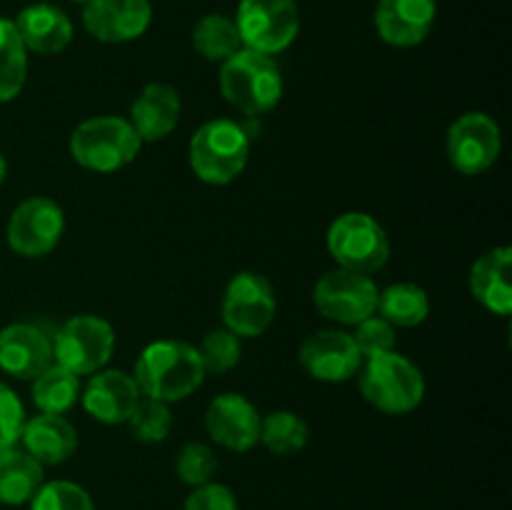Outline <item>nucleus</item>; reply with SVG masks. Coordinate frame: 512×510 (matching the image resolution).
Here are the masks:
<instances>
[{
	"label": "nucleus",
	"mask_w": 512,
	"mask_h": 510,
	"mask_svg": "<svg viewBox=\"0 0 512 510\" xmlns=\"http://www.w3.org/2000/svg\"><path fill=\"white\" fill-rule=\"evenodd\" d=\"M133 378L145 398L175 403L200 388L205 368L193 345L183 340H158L140 353Z\"/></svg>",
	"instance_id": "1"
},
{
	"label": "nucleus",
	"mask_w": 512,
	"mask_h": 510,
	"mask_svg": "<svg viewBox=\"0 0 512 510\" xmlns=\"http://www.w3.org/2000/svg\"><path fill=\"white\" fill-rule=\"evenodd\" d=\"M220 90L245 115H263L283 98V75L270 55L240 48L220 70Z\"/></svg>",
	"instance_id": "2"
},
{
	"label": "nucleus",
	"mask_w": 512,
	"mask_h": 510,
	"mask_svg": "<svg viewBox=\"0 0 512 510\" xmlns=\"http://www.w3.org/2000/svg\"><path fill=\"white\" fill-rule=\"evenodd\" d=\"M140 135L130 120L115 115H100L80 123L70 135V155L75 163L95 173H115L135 160L140 153Z\"/></svg>",
	"instance_id": "3"
},
{
	"label": "nucleus",
	"mask_w": 512,
	"mask_h": 510,
	"mask_svg": "<svg viewBox=\"0 0 512 510\" xmlns=\"http://www.w3.org/2000/svg\"><path fill=\"white\" fill-rule=\"evenodd\" d=\"M250 138L233 120H210L190 140V168L210 185H225L248 165Z\"/></svg>",
	"instance_id": "4"
},
{
	"label": "nucleus",
	"mask_w": 512,
	"mask_h": 510,
	"mask_svg": "<svg viewBox=\"0 0 512 510\" xmlns=\"http://www.w3.org/2000/svg\"><path fill=\"white\" fill-rule=\"evenodd\" d=\"M360 393L383 413H410L425 395L423 373L398 353L370 355L363 360Z\"/></svg>",
	"instance_id": "5"
},
{
	"label": "nucleus",
	"mask_w": 512,
	"mask_h": 510,
	"mask_svg": "<svg viewBox=\"0 0 512 510\" xmlns=\"http://www.w3.org/2000/svg\"><path fill=\"white\" fill-rule=\"evenodd\" d=\"M328 250L340 268L370 275L388 263L390 240L375 218L365 213H345L330 225Z\"/></svg>",
	"instance_id": "6"
},
{
	"label": "nucleus",
	"mask_w": 512,
	"mask_h": 510,
	"mask_svg": "<svg viewBox=\"0 0 512 510\" xmlns=\"http://www.w3.org/2000/svg\"><path fill=\"white\" fill-rule=\"evenodd\" d=\"M235 25H238L243 48L275 55L298 38V3L295 0H240Z\"/></svg>",
	"instance_id": "7"
},
{
	"label": "nucleus",
	"mask_w": 512,
	"mask_h": 510,
	"mask_svg": "<svg viewBox=\"0 0 512 510\" xmlns=\"http://www.w3.org/2000/svg\"><path fill=\"white\" fill-rule=\"evenodd\" d=\"M115 348V333L98 315H75L53 338V358L75 375L103 368Z\"/></svg>",
	"instance_id": "8"
},
{
	"label": "nucleus",
	"mask_w": 512,
	"mask_h": 510,
	"mask_svg": "<svg viewBox=\"0 0 512 510\" xmlns=\"http://www.w3.org/2000/svg\"><path fill=\"white\" fill-rule=\"evenodd\" d=\"M378 285L373 278L353 270H330L315 285V308L328 320L343 325H358L378 308Z\"/></svg>",
	"instance_id": "9"
},
{
	"label": "nucleus",
	"mask_w": 512,
	"mask_h": 510,
	"mask_svg": "<svg viewBox=\"0 0 512 510\" xmlns=\"http://www.w3.org/2000/svg\"><path fill=\"white\" fill-rule=\"evenodd\" d=\"M275 318L273 285L258 273H238L225 288V328L238 338H258Z\"/></svg>",
	"instance_id": "10"
},
{
	"label": "nucleus",
	"mask_w": 512,
	"mask_h": 510,
	"mask_svg": "<svg viewBox=\"0 0 512 510\" xmlns=\"http://www.w3.org/2000/svg\"><path fill=\"white\" fill-rule=\"evenodd\" d=\"M65 218L50 198H28L8 220V245L23 258H40L58 245Z\"/></svg>",
	"instance_id": "11"
},
{
	"label": "nucleus",
	"mask_w": 512,
	"mask_h": 510,
	"mask_svg": "<svg viewBox=\"0 0 512 510\" xmlns=\"http://www.w3.org/2000/svg\"><path fill=\"white\" fill-rule=\"evenodd\" d=\"M500 128L490 115L465 113L448 130V158L463 175L485 173L500 155Z\"/></svg>",
	"instance_id": "12"
},
{
	"label": "nucleus",
	"mask_w": 512,
	"mask_h": 510,
	"mask_svg": "<svg viewBox=\"0 0 512 510\" xmlns=\"http://www.w3.org/2000/svg\"><path fill=\"white\" fill-rule=\"evenodd\" d=\"M300 365L313 378L325 380V383H343L358 373L363 355L353 335L343 330H320L310 335L300 348Z\"/></svg>",
	"instance_id": "13"
},
{
	"label": "nucleus",
	"mask_w": 512,
	"mask_h": 510,
	"mask_svg": "<svg viewBox=\"0 0 512 510\" xmlns=\"http://www.w3.org/2000/svg\"><path fill=\"white\" fill-rule=\"evenodd\" d=\"M260 413L238 393L218 395L205 413V430L223 448L245 453L260 440Z\"/></svg>",
	"instance_id": "14"
},
{
	"label": "nucleus",
	"mask_w": 512,
	"mask_h": 510,
	"mask_svg": "<svg viewBox=\"0 0 512 510\" xmlns=\"http://www.w3.org/2000/svg\"><path fill=\"white\" fill-rule=\"evenodd\" d=\"M150 20V0H88L83 10L85 30L103 43L140 38L148 30Z\"/></svg>",
	"instance_id": "15"
},
{
	"label": "nucleus",
	"mask_w": 512,
	"mask_h": 510,
	"mask_svg": "<svg viewBox=\"0 0 512 510\" xmlns=\"http://www.w3.org/2000/svg\"><path fill=\"white\" fill-rule=\"evenodd\" d=\"M53 365V340L38 325L15 323L0 330V368L18 380H35Z\"/></svg>",
	"instance_id": "16"
},
{
	"label": "nucleus",
	"mask_w": 512,
	"mask_h": 510,
	"mask_svg": "<svg viewBox=\"0 0 512 510\" xmlns=\"http://www.w3.org/2000/svg\"><path fill=\"white\" fill-rule=\"evenodd\" d=\"M438 15L435 0H380L375 25L380 38L395 48H413L428 38Z\"/></svg>",
	"instance_id": "17"
},
{
	"label": "nucleus",
	"mask_w": 512,
	"mask_h": 510,
	"mask_svg": "<svg viewBox=\"0 0 512 510\" xmlns=\"http://www.w3.org/2000/svg\"><path fill=\"white\" fill-rule=\"evenodd\" d=\"M140 388L133 375L123 370H105L93 375L83 393V405L95 420L108 425L128 423L135 405L140 403Z\"/></svg>",
	"instance_id": "18"
},
{
	"label": "nucleus",
	"mask_w": 512,
	"mask_h": 510,
	"mask_svg": "<svg viewBox=\"0 0 512 510\" xmlns=\"http://www.w3.org/2000/svg\"><path fill=\"white\" fill-rule=\"evenodd\" d=\"M15 30L23 40L25 50H33L40 55L60 53L73 40V23L60 8L50 3L28 5L15 18Z\"/></svg>",
	"instance_id": "19"
},
{
	"label": "nucleus",
	"mask_w": 512,
	"mask_h": 510,
	"mask_svg": "<svg viewBox=\"0 0 512 510\" xmlns=\"http://www.w3.org/2000/svg\"><path fill=\"white\" fill-rule=\"evenodd\" d=\"M130 125L140 140H163L178 125L180 118V95L178 90L163 83H150L140 90L130 108Z\"/></svg>",
	"instance_id": "20"
},
{
	"label": "nucleus",
	"mask_w": 512,
	"mask_h": 510,
	"mask_svg": "<svg viewBox=\"0 0 512 510\" xmlns=\"http://www.w3.org/2000/svg\"><path fill=\"white\" fill-rule=\"evenodd\" d=\"M25 450L43 465L65 463L78 448V433L73 423L63 415L40 413L33 420H25L23 433H20Z\"/></svg>",
	"instance_id": "21"
},
{
	"label": "nucleus",
	"mask_w": 512,
	"mask_h": 510,
	"mask_svg": "<svg viewBox=\"0 0 512 510\" xmlns=\"http://www.w3.org/2000/svg\"><path fill=\"white\" fill-rule=\"evenodd\" d=\"M512 250L495 248L485 253L470 270V290L480 305L495 315H510L512 283H510Z\"/></svg>",
	"instance_id": "22"
},
{
	"label": "nucleus",
	"mask_w": 512,
	"mask_h": 510,
	"mask_svg": "<svg viewBox=\"0 0 512 510\" xmlns=\"http://www.w3.org/2000/svg\"><path fill=\"white\" fill-rule=\"evenodd\" d=\"M43 483V463H38L28 450H18L15 445L0 448V503H30Z\"/></svg>",
	"instance_id": "23"
},
{
	"label": "nucleus",
	"mask_w": 512,
	"mask_h": 510,
	"mask_svg": "<svg viewBox=\"0 0 512 510\" xmlns=\"http://www.w3.org/2000/svg\"><path fill=\"white\" fill-rule=\"evenodd\" d=\"M375 310H380V318L388 320L390 325L413 328L428 318L430 300L420 285L398 283L378 293V308Z\"/></svg>",
	"instance_id": "24"
},
{
	"label": "nucleus",
	"mask_w": 512,
	"mask_h": 510,
	"mask_svg": "<svg viewBox=\"0 0 512 510\" xmlns=\"http://www.w3.org/2000/svg\"><path fill=\"white\" fill-rule=\"evenodd\" d=\"M28 75V50L13 20L0 18V103H8L23 90Z\"/></svg>",
	"instance_id": "25"
},
{
	"label": "nucleus",
	"mask_w": 512,
	"mask_h": 510,
	"mask_svg": "<svg viewBox=\"0 0 512 510\" xmlns=\"http://www.w3.org/2000/svg\"><path fill=\"white\" fill-rule=\"evenodd\" d=\"M80 395L78 375L65 370L63 365H50L45 373L33 380V400L40 413L63 415L75 405Z\"/></svg>",
	"instance_id": "26"
},
{
	"label": "nucleus",
	"mask_w": 512,
	"mask_h": 510,
	"mask_svg": "<svg viewBox=\"0 0 512 510\" xmlns=\"http://www.w3.org/2000/svg\"><path fill=\"white\" fill-rule=\"evenodd\" d=\"M193 45L205 60H220V63H225L230 55H235L243 48V40H240L235 20L213 13L198 20V25L193 30Z\"/></svg>",
	"instance_id": "27"
},
{
	"label": "nucleus",
	"mask_w": 512,
	"mask_h": 510,
	"mask_svg": "<svg viewBox=\"0 0 512 510\" xmlns=\"http://www.w3.org/2000/svg\"><path fill=\"white\" fill-rule=\"evenodd\" d=\"M260 440L270 453L295 455L308 443V425L290 410H278L260 423Z\"/></svg>",
	"instance_id": "28"
},
{
	"label": "nucleus",
	"mask_w": 512,
	"mask_h": 510,
	"mask_svg": "<svg viewBox=\"0 0 512 510\" xmlns=\"http://www.w3.org/2000/svg\"><path fill=\"white\" fill-rule=\"evenodd\" d=\"M128 423L138 440H143V443H160V440L168 438L170 425H173V415H170L168 403L140 398V403L135 405Z\"/></svg>",
	"instance_id": "29"
},
{
	"label": "nucleus",
	"mask_w": 512,
	"mask_h": 510,
	"mask_svg": "<svg viewBox=\"0 0 512 510\" xmlns=\"http://www.w3.org/2000/svg\"><path fill=\"white\" fill-rule=\"evenodd\" d=\"M30 503H33L30 510H95L88 490L80 488L78 483H70V480L43 483Z\"/></svg>",
	"instance_id": "30"
},
{
	"label": "nucleus",
	"mask_w": 512,
	"mask_h": 510,
	"mask_svg": "<svg viewBox=\"0 0 512 510\" xmlns=\"http://www.w3.org/2000/svg\"><path fill=\"white\" fill-rule=\"evenodd\" d=\"M200 360H203L205 373L223 375L230 368H235L240 360V338L230 333L228 328L223 330H210L205 335L203 345H200Z\"/></svg>",
	"instance_id": "31"
},
{
	"label": "nucleus",
	"mask_w": 512,
	"mask_h": 510,
	"mask_svg": "<svg viewBox=\"0 0 512 510\" xmlns=\"http://www.w3.org/2000/svg\"><path fill=\"white\" fill-rule=\"evenodd\" d=\"M215 470H218V458L203 443H188L178 453V460H175V473L190 488L213 483Z\"/></svg>",
	"instance_id": "32"
},
{
	"label": "nucleus",
	"mask_w": 512,
	"mask_h": 510,
	"mask_svg": "<svg viewBox=\"0 0 512 510\" xmlns=\"http://www.w3.org/2000/svg\"><path fill=\"white\" fill-rule=\"evenodd\" d=\"M353 340L355 345H358L363 360L370 358V355L390 353V350L395 348V328L385 318L370 315V318L360 320Z\"/></svg>",
	"instance_id": "33"
},
{
	"label": "nucleus",
	"mask_w": 512,
	"mask_h": 510,
	"mask_svg": "<svg viewBox=\"0 0 512 510\" xmlns=\"http://www.w3.org/2000/svg\"><path fill=\"white\" fill-rule=\"evenodd\" d=\"M25 425V410L18 395L0 383V448H10L20 440Z\"/></svg>",
	"instance_id": "34"
},
{
	"label": "nucleus",
	"mask_w": 512,
	"mask_h": 510,
	"mask_svg": "<svg viewBox=\"0 0 512 510\" xmlns=\"http://www.w3.org/2000/svg\"><path fill=\"white\" fill-rule=\"evenodd\" d=\"M183 510H238L233 490L220 483H208L195 488L185 500Z\"/></svg>",
	"instance_id": "35"
},
{
	"label": "nucleus",
	"mask_w": 512,
	"mask_h": 510,
	"mask_svg": "<svg viewBox=\"0 0 512 510\" xmlns=\"http://www.w3.org/2000/svg\"><path fill=\"white\" fill-rule=\"evenodd\" d=\"M5 170H8V165H5V158H3V155H0V183H3V180H5Z\"/></svg>",
	"instance_id": "36"
},
{
	"label": "nucleus",
	"mask_w": 512,
	"mask_h": 510,
	"mask_svg": "<svg viewBox=\"0 0 512 510\" xmlns=\"http://www.w3.org/2000/svg\"><path fill=\"white\" fill-rule=\"evenodd\" d=\"M75 3H88V0H75Z\"/></svg>",
	"instance_id": "37"
}]
</instances>
